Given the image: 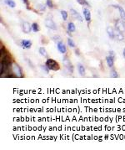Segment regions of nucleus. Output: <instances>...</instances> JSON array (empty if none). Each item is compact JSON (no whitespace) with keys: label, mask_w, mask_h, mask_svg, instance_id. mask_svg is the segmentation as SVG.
I'll use <instances>...</instances> for the list:
<instances>
[{"label":"nucleus","mask_w":125,"mask_h":150,"mask_svg":"<svg viewBox=\"0 0 125 150\" xmlns=\"http://www.w3.org/2000/svg\"><path fill=\"white\" fill-rule=\"evenodd\" d=\"M67 28H68V32H75V30H76L75 24H73V22H69V23H68V26H67Z\"/></svg>","instance_id":"16"},{"label":"nucleus","mask_w":125,"mask_h":150,"mask_svg":"<svg viewBox=\"0 0 125 150\" xmlns=\"http://www.w3.org/2000/svg\"><path fill=\"white\" fill-rule=\"evenodd\" d=\"M83 13L85 20L87 21L88 24H89L90 21H91V13H90V10L89 8H83Z\"/></svg>","instance_id":"6"},{"label":"nucleus","mask_w":125,"mask_h":150,"mask_svg":"<svg viewBox=\"0 0 125 150\" xmlns=\"http://www.w3.org/2000/svg\"><path fill=\"white\" fill-rule=\"evenodd\" d=\"M75 52H76V53H75V54H77V55H79V51H78V50H75Z\"/></svg>","instance_id":"28"},{"label":"nucleus","mask_w":125,"mask_h":150,"mask_svg":"<svg viewBox=\"0 0 125 150\" xmlns=\"http://www.w3.org/2000/svg\"><path fill=\"white\" fill-rule=\"evenodd\" d=\"M39 30H40L39 25L37 24V23H33V24H32V30H33L34 32L37 33V32L39 31Z\"/></svg>","instance_id":"20"},{"label":"nucleus","mask_w":125,"mask_h":150,"mask_svg":"<svg viewBox=\"0 0 125 150\" xmlns=\"http://www.w3.org/2000/svg\"><path fill=\"white\" fill-rule=\"evenodd\" d=\"M45 65L48 66V69L51 70V71H59L60 69L59 64L56 60H53V59H51V58H48V60H46Z\"/></svg>","instance_id":"1"},{"label":"nucleus","mask_w":125,"mask_h":150,"mask_svg":"<svg viewBox=\"0 0 125 150\" xmlns=\"http://www.w3.org/2000/svg\"><path fill=\"white\" fill-rule=\"evenodd\" d=\"M77 2L79 4H81V5H83V6H87V7H90V4L86 1V0H77Z\"/></svg>","instance_id":"22"},{"label":"nucleus","mask_w":125,"mask_h":150,"mask_svg":"<svg viewBox=\"0 0 125 150\" xmlns=\"http://www.w3.org/2000/svg\"><path fill=\"white\" fill-rule=\"evenodd\" d=\"M63 63H64V65L65 66L66 70L68 71V72L72 74V73L73 72V67L72 66L70 60H68V56H64V57L63 58Z\"/></svg>","instance_id":"3"},{"label":"nucleus","mask_w":125,"mask_h":150,"mask_svg":"<svg viewBox=\"0 0 125 150\" xmlns=\"http://www.w3.org/2000/svg\"><path fill=\"white\" fill-rule=\"evenodd\" d=\"M124 58H125V48L124 50Z\"/></svg>","instance_id":"29"},{"label":"nucleus","mask_w":125,"mask_h":150,"mask_svg":"<svg viewBox=\"0 0 125 150\" xmlns=\"http://www.w3.org/2000/svg\"><path fill=\"white\" fill-rule=\"evenodd\" d=\"M107 33L108 37H109L111 40H113V39L115 38V33H114V30H113V29L112 27H110V26L107 27Z\"/></svg>","instance_id":"12"},{"label":"nucleus","mask_w":125,"mask_h":150,"mask_svg":"<svg viewBox=\"0 0 125 150\" xmlns=\"http://www.w3.org/2000/svg\"><path fill=\"white\" fill-rule=\"evenodd\" d=\"M110 76L113 77V78H118L119 76L115 70H112V71H110Z\"/></svg>","instance_id":"23"},{"label":"nucleus","mask_w":125,"mask_h":150,"mask_svg":"<svg viewBox=\"0 0 125 150\" xmlns=\"http://www.w3.org/2000/svg\"><path fill=\"white\" fill-rule=\"evenodd\" d=\"M44 24H45V26H46L48 29H50V30H58L57 24H55V22H54L53 19H51V18H46Z\"/></svg>","instance_id":"4"},{"label":"nucleus","mask_w":125,"mask_h":150,"mask_svg":"<svg viewBox=\"0 0 125 150\" xmlns=\"http://www.w3.org/2000/svg\"><path fill=\"white\" fill-rule=\"evenodd\" d=\"M57 48L59 50L61 54H65L67 52V47H66L65 44L63 42V41H59L58 44H57Z\"/></svg>","instance_id":"7"},{"label":"nucleus","mask_w":125,"mask_h":150,"mask_svg":"<svg viewBox=\"0 0 125 150\" xmlns=\"http://www.w3.org/2000/svg\"><path fill=\"white\" fill-rule=\"evenodd\" d=\"M70 13H71V15L73 16V18H74L75 19L80 21V22H83V21L82 16L79 14V13L78 12L77 10H75V9H73V8H71V9H70Z\"/></svg>","instance_id":"8"},{"label":"nucleus","mask_w":125,"mask_h":150,"mask_svg":"<svg viewBox=\"0 0 125 150\" xmlns=\"http://www.w3.org/2000/svg\"><path fill=\"white\" fill-rule=\"evenodd\" d=\"M23 3H24V4L26 5L27 7H29V0H21Z\"/></svg>","instance_id":"27"},{"label":"nucleus","mask_w":125,"mask_h":150,"mask_svg":"<svg viewBox=\"0 0 125 150\" xmlns=\"http://www.w3.org/2000/svg\"><path fill=\"white\" fill-rule=\"evenodd\" d=\"M38 51H39V53H40V54H41L42 56H43V57H48L47 50H46V49L44 48V47H40L39 50H38Z\"/></svg>","instance_id":"18"},{"label":"nucleus","mask_w":125,"mask_h":150,"mask_svg":"<svg viewBox=\"0 0 125 150\" xmlns=\"http://www.w3.org/2000/svg\"><path fill=\"white\" fill-rule=\"evenodd\" d=\"M78 71L79 72V74H80V76H85V68H84V66H83V64H81V63H78Z\"/></svg>","instance_id":"14"},{"label":"nucleus","mask_w":125,"mask_h":150,"mask_svg":"<svg viewBox=\"0 0 125 150\" xmlns=\"http://www.w3.org/2000/svg\"><path fill=\"white\" fill-rule=\"evenodd\" d=\"M114 8H117L119 10V14H120V17H121V19H123L124 21H125V11L124 9L119 5H113Z\"/></svg>","instance_id":"11"},{"label":"nucleus","mask_w":125,"mask_h":150,"mask_svg":"<svg viewBox=\"0 0 125 150\" xmlns=\"http://www.w3.org/2000/svg\"><path fill=\"white\" fill-rule=\"evenodd\" d=\"M67 43H68V45L69 46V47H71V48H75V43L73 41V40L72 39V38H68V40H67Z\"/></svg>","instance_id":"19"},{"label":"nucleus","mask_w":125,"mask_h":150,"mask_svg":"<svg viewBox=\"0 0 125 150\" xmlns=\"http://www.w3.org/2000/svg\"><path fill=\"white\" fill-rule=\"evenodd\" d=\"M106 61H107L108 66L109 68H113V65H114V58L110 56V55H108V56L106 57Z\"/></svg>","instance_id":"13"},{"label":"nucleus","mask_w":125,"mask_h":150,"mask_svg":"<svg viewBox=\"0 0 125 150\" xmlns=\"http://www.w3.org/2000/svg\"><path fill=\"white\" fill-rule=\"evenodd\" d=\"M40 67H41L42 70H43L46 73H48V72H49V69H48V66H46V65H45V66H40Z\"/></svg>","instance_id":"25"},{"label":"nucleus","mask_w":125,"mask_h":150,"mask_svg":"<svg viewBox=\"0 0 125 150\" xmlns=\"http://www.w3.org/2000/svg\"><path fill=\"white\" fill-rule=\"evenodd\" d=\"M114 33H115V38H117V40H119L121 41V40H123L124 39V34L122 32H120L119 30H116V31H114Z\"/></svg>","instance_id":"15"},{"label":"nucleus","mask_w":125,"mask_h":150,"mask_svg":"<svg viewBox=\"0 0 125 150\" xmlns=\"http://www.w3.org/2000/svg\"><path fill=\"white\" fill-rule=\"evenodd\" d=\"M116 30H119L120 32H125V21L123 19H119L116 23Z\"/></svg>","instance_id":"5"},{"label":"nucleus","mask_w":125,"mask_h":150,"mask_svg":"<svg viewBox=\"0 0 125 150\" xmlns=\"http://www.w3.org/2000/svg\"><path fill=\"white\" fill-rule=\"evenodd\" d=\"M60 13H61V16H62V18H63V19L65 21V20H67V18H68V13L66 12L65 10H61L60 11Z\"/></svg>","instance_id":"21"},{"label":"nucleus","mask_w":125,"mask_h":150,"mask_svg":"<svg viewBox=\"0 0 125 150\" xmlns=\"http://www.w3.org/2000/svg\"><path fill=\"white\" fill-rule=\"evenodd\" d=\"M109 55L113 57V58H115V53H114V51L113 50H110L109 51Z\"/></svg>","instance_id":"26"},{"label":"nucleus","mask_w":125,"mask_h":150,"mask_svg":"<svg viewBox=\"0 0 125 150\" xmlns=\"http://www.w3.org/2000/svg\"><path fill=\"white\" fill-rule=\"evenodd\" d=\"M11 69H12L13 73L14 74V76H15L16 77H18V78H22V77H24L22 69H21V67L18 66L17 63L13 62L12 68H11Z\"/></svg>","instance_id":"2"},{"label":"nucleus","mask_w":125,"mask_h":150,"mask_svg":"<svg viewBox=\"0 0 125 150\" xmlns=\"http://www.w3.org/2000/svg\"><path fill=\"white\" fill-rule=\"evenodd\" d=\"M32 46V41L29 40H21V47L24 49H30Z\"/></svg>","instance_id":"9"},{"label":"nucleus","mask_w":125,"mask_h":150,"mask_svg":"<svg viewBox=\"0 0 125 150\" xmlns=\"http://www.w3.org/2000/svg\"><path fill=\"white\" fill-rule=\"evenodd\" d=\"M32 30V24H30L29 22H24L23 23V31L26 34L30 33Z\"/></svg>","instance_id":"10"},{"label":"nucleus","mask_w":125,"mask_h":150,"mask_svg":"<svg viewBox=\"0 0 125 150\" xmlns=\"http://www.w3.org/2000/svg\"><path fill=\"white\" fill-rule=\"evenodd\" d=\"M4 3H5V4L12 8H14L16 6V3L13 0H4Z\"/></svg>","instance_id":"17"},{"label":"nucleus","mask_w":125,"mask_h":150,"mask_svg":"<svg viewBox=\"0 0 125 150\" xmlns=\"http://www.w3.org/2000/svg\"><path fill=\"white\" fill-rule=\"evenodd\" d=\"M46 5L50 8H54V4H53V1L52 0H47L46 1Z\"/></svg>","instance_id":"24"}]
</instances>
